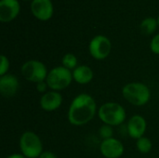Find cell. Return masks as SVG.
<instances>
[{
    "label": "cell",
    "instance_id": "obj_1",
    "mask_svg": "<svg viewBox=\"0 0 159 158\" xmlns=\"http://www.w3.org/2000/svg\"><path fill=\"white\" fill-rule=\"evenodd\" d=\"M96 113L97 104L92 96L81 93L72 101L67 117L71 125L80 127L89 123L94 118Z\"/></svg>",
    "mask_w": 159,
    "mask_h": 158
},
{
    "label": "cell",
    "instance_id": "obj_2",
    "mask_svg": "<svg viewBox=\"0 0 159 158\" xmlns=\"http://www.w3.org/2000/svg\"><path fill=\"white\" fill-rule=\"evenodd\" d=\"M98 116L103 124L111 127H116L125 122L127 113L121 104L109 102L101 105L98 110Z\"/></svg>",
    "mask_w": 159,
    "mask_h": 158
},
{
    "label": "cell",
    "instance_id": "obj_3",
    "mask_svg": "<svg viewBox=\"0 0 159 158\" xmlns=\"http://www.w3.org/2000/svg\"><path fill=\"white\" fill-rule=\"evenodd\" d=\"M122 95L130 104L134 106H143L150 101L151 91L143 83L131 82L123 87Z\"/></svg>",
    "mask_w": 159,
    "mask_h": 158
},
{
    "label": "cell",
    "instance_id": "obj_4",
    "mask_svg": "<svg viewBox=\"0 0 159 158\" xmlns=\"http://www.w3.org/2000/svg\"><path fill=\"white\" fill-rule=\"evenodd\" d=\"M20 153L27 158H38L43 151V143L37 134L33 131H25L19 142Z\"/></svg>",
    "mask_w": 159,
    "mask_h": 158
},
{
    "label": "cell",
    "instance_id": "obj_5",
    "mask_svg": "<svg viewBox=\"0 0 159 158\" xmlns=\"http://www.w3.org/2000/svg\"><path fill=\"white\" fill-rule=\"evenodd\" d=\"M73 80L72 71L63 66H57L48 72L46 82L48 88L60 92V90H63L68 88Z\"/></svg>",
    "mask_w": 159,
    "mask_h": 158
},
{
    "label": "cell",
    "instance_id": "obj_6",
    "mask_svg": "<svg viewBox=\"0 0 159 158\" xmlns=\"http://www.w3.org/2000/svg\"><path fill=\"white\" fill-rule=\"evenodd\" d=\"M20 72L26 80L35 84L46 81L48 74L46 65L42 61L36 60H30L24 62Z\"/></svg>",
    "mask_w": 159,
    "mask_h": 158
},
{
    "label": "cell",
    "instance_id": "obj_7",
    "mask_svg": "<svg viewBox=\"0 0 159 158\" xmlns=\"http://www.w3.org/2000/svg\"><path fill=\"white\" fill-rule=\"evenodd\" d=\"M89 50L93 59L102 61L110 55L112 50V43L108 37L102 34H98L89 42Z\"/></svg>",
    "mask_w": 159,
    "mask_h": 158
},
{
    "label": "cell",
    "instance_id": "obj_8",
    "mask_svg": "<svg viewBox=\"0 0 159 158\" xmlns=\"http://www.w3.org/2000/svg\"><path fill=\"white\" fill-rule=\"evenodd\" d=\"M124 151L123 143L114 137L102 140L100 145V152L105 158H120L123 156Z\"/></svg>",
    "mask_w": 159,
    "mask_h": 158
},
{
    "label": "cell",
    "instance_id": "obj_9",
    "mask_svg": "<svg viewBox=\"0 0 159 158\" xmlns=\"http://www.w3.org/2000/svg\"><path fill=\"white\" fill-rule=\"evenodd\" d=\"M31 11L37 20L46 21L53 16V4L51 0H33Z\"/></svg>",
    "mask_w": 159,
    "mask_h": 158
},
{
    "label": "cell",
    "instance_id": "obj_10",
    "mask_svg": "<svg viewBox=\"0 0 159 158\" xmlns=\"http://www.w3.org/2000/svg\"><path fill=\"white\" fill-rule=\"evenodd\" d=\"M147 128L146 120L143 116L135 115L131 116L127 124V131L130 138L138 140L143 137Z\"/></svg>",
    "mask_w": 159,
    "mask_h": 158
},
{
    "label": "cell",
    "instance_id": "obj_11",
    "mask_svg": "<svg viewBox=\"0 0 159 158\" xmlns=\"http://www.w3.org/2000/svg\"><path fill=\"white\" fill-rule=\"evenodd\" d=\"M18 0H0V20L2 22L12 21L20 13Z\"/></svg>",
    "mask_w": 159,
    "mask_h": 158
},
{
    "label": "cell",
    "instance_id": "obj_12",
    "mask_svg": "<svg viewBox=\"0 0 159 158\" xmlns=\"http://www.w3.org/2000/svg\"><path fill=\"white\" fill-rule=\"evenodd\" d=\"M20 83L18 78L11 74H7L0 76V93L5 98H12L19 90Z\"/></svg>",
    "mask_w": 159,
    "mask_h": 158
},
{
    "label": "cell",
    "instance_id": "obj_13",
    "mask_svg": "<svg viewBox=\"0 0 159 158\" xmlns=\"http://www.w3.org/2000/svg\"><path fill=\"white\" fill-rule=\"evenodd\" d=\"M62 103V96L59 91H47L40 99V106L44 111L52 112L61 107Z\"/></svg>",
    "mask_w": 159,
    "mask_h": 158
},
{
    "label": "cell",
    "instance_id": "obj_14",
    "mask_svg": "<svg viewBox=\"0 0 159 158\" xmlns=\"http://www.w3.org/2000/svg\"><path fill=\"white\" fill-rule=\"evenodd\" d=\"M74 80L80 85H87L93 79V71L88 65H78L72 71Z\"/></svg>",
    "mask_w": 159,
    "mask_h": 158
},
{
    "label": "cell",
    "instance_id": "obj_15",
    "mask_svg": "<svg viewBox=\"0 0 159 158\" xmlns=\"http://www.w3.org/2000/svg\"><path fill=\"white\" fill-rule=\"evenodd\" d=\"M157 27H158L157 19H156L154 17L145 18L144 20H143V21L141 22V25H140L142 33L146 35L152 34L153 33H155V31L157 30Z\"/></svg>",
    "mask_w": 159,
    "mask_h": 158
},
{
    "label": "cell",
    "instance_id": "obj_16",
    "mask_svg": "<svg viewBox=\"0 0 159 158\" xmlns=\"http://www.w3.org/2000/svg\"><path fill=\"white\" fill-rule=\"evenodd\" d=\"M136 147L137 150L142 153V154H148L151 152L152 148H153V143L151 142V140L147 137H142L140 139L137 140L136 142Z\"/></svg>",
    "mask_w": 159,
    "mask_h": 158
},
{
    "label": "cell",
    "instance_id": "obj_17",
    "mask_svg": "<svg viewBox=\"0 0 159 158\" xmlns=\"http://www.w3.org/2000/svg\"><path fill=\"white\" fill-rule=\"evenodd\" d=\"M61 63H62V66L65 67L66 69L70 70V71H73L75 70L78 65H77V59L76 57L72 54V53H66L63 57H62V60H61Z\"/></svg>",
    "mask_w": 159,
    "mask_h": 158
},
{
    "label": "cell",
    "instance_id": "obj_18",
    "mask_svg": "<svg viewBox=\"0 0 159 158\" xmlns=\"http://www.w3.org/2000/svg\"><path fill=\"white\" fill-rule=\"evenodd\" d=\"M99 134L102 140H107V139L113 138V135H114L113 127H111L109 125H105V124L102 125L99 129Z\"/></svg>",
    "mask_w": 159,
    "mask_h": 158
},
{
    "label": "cell",
    "instance_id": "obj_19",
    "mask_svg": "<svg viewBox=\"0 0 159 158\" xmlns=\"http://www.w3.org/2000/svg\"><path fill=\"white\" fill-rule=\"evenodd\" d=\"M0 61V76H3L7 74V71L9 69V61L5 55H1Z\"/></svg>",
    "mask_w": 159,
    "mask_h": 158
},
{
    "label": "cell",
    "instance_id": "obj_20",
    "mask_svg": "<svg viewBox=\"0 0 159 158\" xmlns=\"http://www.w3.org/2000/svg\"><path fill=\"white\" fill-rule=\"evenodd\" d=\"M150 48L153 53L159 55V34L155 35L150 43Z\"/></svg>",
    "mask_w": 159,
    "mask_h": 158
},
{
    "label": "cell",
    "instance_id": "obj_21",
    "mask_svg": "<svg viewBox=\"0 0 159 158\" xmlns=\"http://www.w3.org/2000/svg\"><path fill=\"white\" fill-rule=\"evenodd\" d=\"M48 84L46 81H43V82H40V83H37L36 84V89L38 92H41V93H46L47 92V88H48Z\"/></svg>",
    "mask_w": 159,
    "mask_h": 158
},
{
    "label": "cell",
    "instance_id": "obj_22",
    "mask_svg": "<svg viewBox=\"0 0 159 158\" xmlns=\"http://www.w3.org/2000/svg\"><path fill=\"white\" fill-rule=\"evenodd\" d=\"M38 158H57L56 155L49 151H44Z\"/></svg>",
    "mask_w": 159,
    "mask_h": 158
},
{
    "label": "cell",
    "instance_id": "obj_23",
    "mask_svg": "<svg viewBox=\"0 0 159 158\" xmlns=\"http://www.w3.org/2000/svg\"><path fill=\"white\" fill-rule=\"evenodd\" d=\"M7 158H27V157H25L22 154H12V155L8 156Z\"/></svg>",
    "mask_w": 159,
    "mask_h": 158
},
{
    "label": "cell",
    "instance_id": "obj_24",
    "mask_svg": "<svg viewBox=\"0 0 159 158\" xmlns=\"http://www.w3.org/2000/svg\"><path fill=\"white\" fill-rule=\"evenodd\" d=\"M157 22H158V27H159V16H158V18H157Z\"/></svg>",
    "mask_w": 159,
    "mask_h": 158
},
{
    "label": "cell",
    "instance_id": "obj_25",
    "mask_svg": "<svg viewBox=\"0 0 159 158\" xmlns=\"http://www.w3.org/2000/svg\"><path fill=\"white\" fill-rule=\"evenodd\" d=\"M24 1H28V0H24ZM32 1H33V0H32Z\"/></svg>",
    "mask_w": 159,
    "mask_h": 158
}]
</instances>
